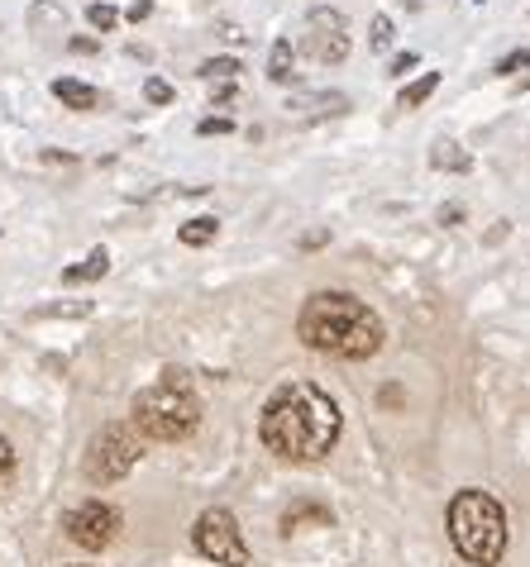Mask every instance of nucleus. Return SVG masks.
Returning a JSON list of instances; mask_svg holds the SVG:
<instances>
[{
    "label": "nucleus",
    "instance_id": "nucleus-15",
    "mask_svg": "<svg viewBox=\"0 0 530 567\" xmlns=\"http://www.w3.org/2000/svg\"><path fill=\"white\" fill-rule=\"evenodd\" d=\"M268 81H278V86L292 81V39L272 43V53H268Z\"/></svg>",
    "mask_w": 530,
    "mask_h": 567
},
{
    "label": "nucleus",
    "instance_id": "nucleus-3",
    "mask_svg": "<svg viewBox=\"0 0 530 567\" xmlns=\"http://www.w3.org/2000/svg\"><path fill=\"white\" fill-rule=\"evenodd\" d=\"M129 425L153 444L186 439V434L201 425V405L192 396V386L182 382V372H163V382L143 386L134 396V411H129Z\"/></svg>",
    "mask_w": 530,
    "mask_h": 567
},
{
    "label": "nucleus",
    "instance_id": "nucleus-21",
    "mask_svg": "<svg viewBox=\"0 0 530 567\" xmlns=\"http://www.w3.org/2000/svg\"><path fill=\"white\" fill-rule=\"evenodd\" d=\"M39 319H53V315H77V319H86L91 315V305L86 301H77V305H43V310H34Z\"/></svg>",
    "mask_w": 530,
    "mask_h": 567
},
{
    "label": "nucleus",
    "instance_id": "nucleus-12",
    "mask_svg": "<svg viewBox=\"0 0 530 567\" xmlns=\"http://www.w3.org/2000/svg\"><path fill=\"white\" fill-rule=\"evenodd\" d=\"M215 235H220V220H215V215H196V220H186L177 229V239L186 249H206V243H215Z\"/></svg>",
    "mask_w": 530,
    "mask_h": 567
},
{
    "label": "nucleus",
    "instance_id": "nucleus-27",
    "mask_svg": "<svg viewBox=\"0 0 530 567\" xmlns=\"http://www.w3.org/2000/svg\"><path fill=\"white\" fill-rule=\"evenodd\" d=\"M67 48H72V53H100V43L86 39V34H77V39H67Z\"/></svg>",
    "mask_w": 530,
    "mask_h": 567
},
{
    "label": "nucleus",
    "instance_id": "nucleus-8",
    "mask_svg": "<svg viewBox=\"0 0 530 567\" xmlns=\"http://www.w3.org/2000/svg\"><path fill=\"white\" fill-rule=\"evenodd\" d=\"M286 110L301 115V120H329V115H344V110H349V96H339V91H315V96L286 100Z\"/></svg>",
    "mask_w": 530,
    "mask_h": 567
},
{
    "label": "nucleus",
    "instance_id": "nucleus-14",
    "mask_svg": "<svg viewBox=\"0 0 530 567\" xmlns=\"http://www.w3.org/2000/svg\"><path fill=\"white\" fill-rule=\"evenodd\" d=\"M430 167H435V172H468L473 157L458 149L454 139H444V143H435V153H430Z\"/></svg>",
    "mask_w": 530,
    "mask_h": 567
},
{
    "label": "nucleus",
    "instance_id": "nucleus-9",
    "mask_svg": "<svg viewBox=\"0 0 530 567\" xmlns=\"http://www.w3.org/2000/svg\"><path fill=\"white\" fill-rule=\"evenodd\" d=\"M315 63H344V53H349V34H329V29H311L306 43H301Z\"/></svg>",
    "mask_w": 530,
    "mask_h": 567
},
{
    "label": "nucleus",
    "instance_id": "nucleus-1",
    "mask_svg": "<svg viewBox=\"0 0 530 567\" xmlns=\"http://www.w3.org/2000/svg\"><path fill=\"white\" fill-rule=\"evenodd\" d=\"M335 439H339V405L329 401V391H321L315 382H292L268 401L263 444L278 458L315 462L335 448Z\"/></svg>",
    "mask_w": 530,
    "mask_h": 567
},
{
    "label": "nucleus",
    "instance_id": "nucleus-18",
    "mask_svg": "<svg viewBox=\"0 0 530 567\" xmlns=\"http://www.w3.org/2000/svg\"><path fill=\"white\" fill-rule=\"evenodd\" d=\"M86 20H91V29H100V34H110V29L120 24V10L106 6V0H91V6H86Z\"/></svg>",
    "mask_w": 530,
    "mask_h": 567
},
{
    "label": "nucleus",
    "instance_id": "nucleus-2",
    "mask_svg": "<svg viewBox=\"0 0 530 567\" xmlns=\"http://www.w3.org/2000/svg\"><path fill=\"white\" fill-rule=\"evenodd\" d=\"M296 334L315 353H335V358H372L382 348V319L349 291L311 296L296 315Z\"/></svg>",
    "mask_w": 530,
    "mask_h": 567
},
{
    "label": "nucleus",
    "instance_id": "nucleus-5",
    "mask_svg": "<svg viewBox=\"0 0 530 567\" xmlns=\"http://www.w3.org/2000/svg\"><path fill=\"white\" fill-rule=\"evenodd\" d=\"M192 544H196V554L210 558L215 567H249V544H244L239 520L229 515L225 505H215V511H206L196 520Z\"/></svg>",
    "mask_w": 530,
    "mask_h": 567
},
{
    "label": "nucleus",
    "instance_id": "nucleus-4",
    "mask_svg": "<svg viewBox=\"0 0 530 567\" xmlns=\"http://www.w3.org/2000/svg\"><path fill=\"white\" fill-rule=\"evenodd\" d=\"M450 539L473 567H497L507 554V515L487 491H458L450 501Z\"/></svg>",
    "mask_w": 530,
    "mask_h": 567
},
{
    "label": "nucleus",
    "instance_id": "nucleus-10",
    "mask_svg": "<svg viewBox=\"0 0 530 567\" xmlns=\"http://www.w3.org/2000/svg\"><path fill=\"white\" fill-rule=\"evenodd\" d=\"M53 96L63 100L67 110H82V115L100 106V91H96V86H86V81H77V77H57V81H53Z\"/></svg>",
    "mask_w": 530,
    "mask_h": 567
},
{
    "label": "nucleus",
    "instance_id": "nucleus-16",
    "mask_svg": "<svg viewBox=\"0 0 530 567\" xmlns=\"http://www.w3.org/2000/svg\"><path fill=\"white\" fill-rule=\"evenodd\" d=\"M306 520H311V525H335V515H329L325 505H311V501H306V505H296V511H286V515H282V530L292 534V530L306 525Z\"/></svg>",
    "mask_w": 530,
    "mask_h": 567
},
{
    "label": "nucleus",
    "instance_id": "nucleus-6",
    "mask_svg": "<svg viewBox=\"0 0 530 567\" xmlns=\"http://www.w3.org/2000/svg\"><path fill=\"white\" fill-rule=\"evenodd\" d=\"M139 462V434L134 425H106L91 439V454H86V477L91 482H120V477L134 472Z\"/></svg>",
    "mask_w": 530,
    "mask_h": 567
},
{
    "label": "nucleus",
    "instance_id": "nucleus-24",
    "mask_svg": "<svg viewBox=\"0 0 530 567\" xmlns=\"http://www.w3.org/2000/svg\"><path fill=\"white\" fill-rule=\"evenodd\" d=\"M201 134H229V129H235V120H229V115H206V120L196 124Z\"/></svg>",
    "mask_w": 530,
    "mask_h": 567
},
{
    "label": "nucleus",
    "instance_id": "nucleus-31",
    "mask_svg": "<svg viewBox=\"0 0 530 567\" xmlns=\"http://www.w3.org/2000/svg\"><path fill=\"white\" fill-rule=\"evenodd\" d=\"M458 220H464V206H444L440 210V225H458Z\"/></svg>",
    "mask_w": 530,
    "mask_h": 567
},
{
    "label": "nucleus",
    "instance_id": "nucleus-7",
    "mask_svg": "<svg viewBox=\"0 0 530 567\" xmlns=\"http://www.w3.org/2000/svg\"><path fill=\"white\" fill-rule=\"evenodd\" d=\"M63 530H67L72 544H82V548H91L96 554V548L115 544V534H120V511L106 505V501H82L77 511H67Z\"/></svg>",
    "mask_w": 530,
    "mask_h": 567
},
{
    "label": "nucleus",
    "instance_id": "nucleus-32",
    "mask_svg": "<svg viewBox=\"0 0 530 567\" xmlns=\"http://www.w3.org/2000/svg\"><path fill=\"white\" fill-rule=\"evenodd\" d=\"M77 567H82V563H77Z\"/></svg>",
    "mask_w": 530,
    "mask_h": 567
},
{
    "label": "nucleus",
    "instance_id": "nucleus-19",
    "mask_svg": "<svg viewBox=\"0 0 530 567\" xmlns=\"http://www.w3.org/2000/svg\"><path fill=\"white\" fill-rule=\"evenodd\" d=\"M311 29H329V34H344L349 20H344L339 10H311Z\"/></svg>",
    "mask_w": 530,
    "mask_h": 567
},
{
    "label": "nucleus",
    "instance_id": "nucleus-30",
    "mask_svg": "<svg viewBox=\"0 0 530 567\" xmlns=\"http://www.w3.org/2000/svg\"><path fill=\"white\" fill-rule=\"evenodd\" d=\"M149 14H153V0H134V6H129V20H149Z\"/></svg>",
    "mask_w": 530,
    "mask_h": 567
},
{
    "label": "nucleus",
    "instance_id": "nucleus-22",
    "mask_svg": "<svg viewBox=\"0 0 530 567\" xmlns=\"http://www.w3.org/2000/svg\"><path fill=\"white\" fill-rule=\"evenodd\" d=\"M368 43H372V48H392V20H387V14H378V20H372Z\"/></svg>",
    "mask_w": 530,
    "mask_h": 567
},
{
    "label": "nucleus",
    "instance_id": "nucleus-29",
    "mask_svg": "<svg viewBox=\"0 0 530 567\" xmlns=\"http://www.w3.org/2000/svg\"><path fill=\"white\" fill-rule=\"evenodd\" d=\"M378 401L387 405V411H397V405L407 401V396H401V386H382V396H378Z\"/></svg>",
    "mask_w": 530,
    "mask_h": 567
},
{
    "label": "nucleus",
    "instance_id": "nucleus-25",
    "mask_svg": "<svg viewBox=\"0 0 530 567\" xmlns=\"http://www.w3.org/2000/svg\"><path fill=\"white\" fill-rule=\"evenodd\" d=\"M415 67H421V57H415V53H397L387 72H392V77H407V72H415Z\"/></svg>",
    "mask_w": 530,
    "mask_h": 567
},
{
    "label": "nucleus",
    "instance_id": "nucleus-11",
    "mask_svg": "<svg viewBox=\"0 0 530 567\" xmlns=\"http://www.w3.org/2000/svg\"><path fill=\"white\" fill-rule=\"evenodd\" d=\"M106 272H110V253H106V249H91L77 268H63V282H67V286H77V282H96V277H106Z\"/></svg>",
    "mask_w": 530,
    "mask_h": 567
},
{
    "label": "nucleus",
    "instance_id": "nucleus-20",
    "mask_svg": "<svg viewBox=\"0 0 530 567\" xmlns=\"http://www.w3.org/2000/svg\"><path fill=\"white\" fill-rule=\"evenodd\" d=\"M526 67H530V48H516L497 63V77H516V72H526Z\"/></svg>",
    "mask_w": 530,
    "mask_h": 567
},
{
    "label": "nucleus",
    "instance_id": "nucleus-28",
    "mask_svg": "<svg viewBox=\"0 0 530 567\" xmlns=\"http://www.w3.org/2000/svg\"><path fill=\"white\" fill-rule=\"evenodd\" d=\"M215 86V106H229L235 100V81H210Z\"/></svg>",
    "mask_w": 530,
    "mask_h": 567
},
{
    "label": "nucleus",
    "instance_id": "nucleus-23",
    "mask_svg": "<svg viewBox=\"0 0 530 567\" xmlns=\"http://www.w3.org/2000/svg\"><path fill=\"white\" fill-rule=\"evenodd\" d=\"M143 96H149L153 106H167V100H172V86H167L163 77H149V81H143Z\"/></svg>",
    "mask_w": 530,
    "mask_h": 567
},
{
    "label": "nucleus",
    "instance_id": "nucleus-26",
    "mask_svg": "<svg viewBox=\"0 0 530 567\" xmlns=\"http://www.w3.org/2000/svg\"><path fill=\"white\" fill-rule=\"evenodd\" d=\"M10 472H14V448H10L6 434H0V482H6Z\"/></svg>",
    "mask_w": 530,
    "mask_h": 567
},
{
    "label": "nucleus",
    "instance_id": "nucleus-13",
    "mask_svg": "<svg viewBox=\"0 0 530 567\" xmlns=\"http://www.w3.org/2000/svg\"><path fill=\"white\" fill-rule=\"evenodd\" d=\"M435 86H440V72H421L411 86H401V96H397V110H415V106H425L430 96H435Z\"/></svg>",
    "mask_w": 530,
    "mask_h": 567
},
{
    "label": "nucleus",
    "instance_id": "nucleus-17",
    "mask_svg": "<svg viewBox=\"0 0 530 567\" xmlns=\"http://www.w3.org/2000/svg\"><path fill=\"white\" fill-rule=\"evenodd\" d=\"M206 81H235L239 77V57H206V63L196 67Z\"/></svg>",
    "mask_w": 530,
    "mask_h": 567
}]
</instances>
